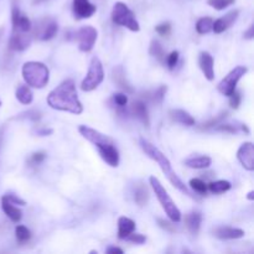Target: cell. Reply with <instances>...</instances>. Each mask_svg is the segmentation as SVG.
I'll return each mask as SVG.
<instances>
[{
  "mask_svg": "<svg viewBox=\"0 0 254 254\" xmlns=\"http://www.w3.org/2000/svg\"><path fill=\"white\" fill-rule=\"evenodd\" d=\"M47 104L52 109L68 112L72 114H81L83 112V106L77 94L76 84L72 79H66L52 89L47 97Z\"/></svg>",
  "mask_w": 254,
  "mask_h": 254,
  "instance_id": "obj_1",
  "label": "cell"
},
{
  "mask_svg": "<svg viewBox=\"0 0 254 254\" xmlns=\"http://www.w3.org/2000/svg\"><path fill=\"white\" fill-rule=\"evenodd\" d=\"M78 131L84 139H87V140L91 141L92 144L97 146L101 158L109 166L117 168L119 165V151L117 149L116 143L108 135L87 126L79 127Z\"/></svg>",
  "mask_w": 254,
  "mask_h": 254,
  "instance_id": "obj_2",
  "label": "cell"
},
{
  "mask_svg": "<svg viewBox=\"0 0 254 254\" xmlns=\"http://www.w3.org/2000/svg\"><path fill=\"white\" fill-rule=\"evenodd\" d=\"M140 145H141V148H143L144 153H145L146 155L149 156V158L153 159L154 161H156V163L159 164V166H160V169H161V171L164 173V175L168 178V180L170 181V183L173 184V185L175 186L178 190H180L181 192H184L185 195L192 196V195H191L190 191H189L188 186H186L185 184L183 183V180L179 178L178 174L174 171L173 165H171L170 160H169V159L166 158V156L164 155V154L161 153V151L159 150V149L156 148L154 144H151L150 141H148L146 139L141 138L140 139Z\"/></svg>",
  "mask_w": 254,
  "mask_h": 254,
  "instance_id": "obj_3",
  "label": "cell"
},
{
  "mask_svg": "<svg viewBox=\"0 0 254 254\" xmlns=\"http://www.w3.org/2000/svg\"><path fill=\"white\" fill-rule=\"evenodd\" d=\"M22 77L27 86L44 88L50 79V71L46 64L36 61H29L22 66Z\"/></svg>",
  "mask_w": 254,
  "mask_h": 254,
  "instance_id": "obj_4",
  "label": "cell"
},
{
  "mask_svg": "<svg viewBox=\"0 0 254 254\" xmlns=\"http://www.w3.org/2000/svg\"><path fill=\"white\" fill-rule=\"evenodd\" d=\"M150 185L153 188L154 192H155L156 197H158L159 202H160L161 207L164 208L165 213L168 215V217L170 218L173 222H180L181 221V212L179 210L178 206L175 205L171 197L169 196L168 191L165 190L161 183L159 181L158 178L155 176H151L150 178Z\"/></svg>",
  "mask_w": 254,
  "mask_h": 254,
  "instance_id": "obj_5",
  "label": "cell"
},
{
  "mask_svg": "<svg viewBox=\"0 0 254 254\" xmlns=\"http://www.w3.org/2000/svg\"><path fill=\"white\" fill-rule=\"evenodd\" d=\"M112 20H113L114 24L127 27L130 31L138 32L140 30V26H139V22L134 12L129 9L128 5L122 1L114 4L113 10H112Z\"/></svg>",
  "mask_w": 254,
  "mask_h": 254,
  "instance_id": "obj_6",
  "label": "cell"
},
{
  "mask_svg": "<svg viewBox=\"0 0 254 254\" xmlns=\"http://www.w3.org/2000/svg\"><path fill=\"white\" fill-rule=\"evenodd\" d=\"M104 79V69L102 61L98 57H93L89 64L88 72L82 81L81 88L84 92H91L96 89Z\"/></svg>",
  "mask_w": 254,
  "mask_h": 254,
  "instance_id": "obj_7",
  "label": "cell"
},
{
  "mask_svg": "<svg viewBox=\"0 0 254 254\" xmlns=\"http://www.w3.org/2000/svg\"><path fill=\"white\" fill-rule=\"evenodd\" d=\"M248 72V68L246 66H237L218 83L217 89L223 96L230 97L233 92L236 91V86L240 82V79Z\"/></svg>",
  "mask_w": 254,
  "mask_h": 254,
  "instance_id": "obj_8",
  "label": "cell"
},
{
  "mask_svg": "<svg viewBox=\"0 0 254 254\" xmlns=\"http://www.w3.org/2000/svg\"><path fill=\"white\" fill-rule=\"evenodd\" d=\"M97 37H98V31L93 26H91V25L82 26L74 34V39L78 42V49L82 52L92 51L97 41Z\"/></svg>",
  "mask_w": 254,
  "mask_h": 254,
  "instance_id": "obj_9",
  "label": "cell"
},
{
  "mask_svg": "<svg viewBox=\"0 0 254 254\" xmlns=\"http://www.w3.org/2000/svg\"><path fill=\"white\" fill-rule=\"evenodd\" d=\"M57 31H59V24L56 20H54L52 17H44L36 22L32 34L36 39L41 40V41H47L56 36Z\"/></svg>",
  "mask_w": 254,
  "mask_h": 254,
  "instance_id": "obj_10",
  "label": "cell"
},
{
  "mask_svg": "<svg viewBox=\"0 0 254 254\" xmlns=\"http://www.w3.org/2000/svg\"><path fill=\"white\" fill-rule=\"evenodd\" d=\"M12 32H31L32 24L29 17L22 14L16 6L12 7L11 12Z\"/></svg>",
  "mask_w": 254,
  "mask_h": 254,
  "instance_id": "obj_11",
  "label": "cell"
},
{
  "mask_svg": "<svg viewBox=\"0 0 254 254\" xmlns=\"http://www.w3.org/2000/svg\"><path fill=\"white\" fill-rule=\"evenodd\" d=\"M237 158L243 168L248 171L254 170V145L253 143L248 141L241 145L237 151Z\"/></svg>",
  "mask_w": 254,
  "mask_h": 254,
  "instance_id": "obj_12",
  "label": "cell"
},
{
  "mask_svg": "<svg viewBox=\"0 0 254 254\" xmlns=\"http://www.w3.org/2000/svg\"><path fill=\"white\" fill-rule=\"evenodd\" d=\"M96 11V5L89 2V0H73V14L76 19H89Z\"/></svg>",
  "mask_w": 254,
  "mask_h": 254,
  "instance_id": "obj_13",
  "label": "cell"
},
{
  "mask_svg": "<svg viewBox=\"0 0 254 254\" xmlns=\"http://www.w3.org/2000/svg\"><path fill=\"white\" fill-rule=\"evenodd\" d=\"M31 32H12L10 37L9 47L12 51H24L31 45Z\"/></svg>",
  "mask_w": 254,
  "mask_h": 254,
  "instance_id": "obj_14",
  "label": "cell"
},
{
  "mask_svg": "<svg viewBox=\"0 0 254 254\" xmlns=\"http://www.w3.org/2000/svg\"><path fill=\"white\" fill-rule=\"evenodd\" d=\"M238 15H240V11H238V10H232V11L227 12L225 16L220 17V19H217L216 21H213L212 30L216 34L225 32L226 30H228L233 24H235L236 20L238 19Z\"/></svg>",
  "mask_w": 254,
  "mask_h": 254,
  "instance_id": "obj_15",
  "label": "cell"
},
{
  "mask_svg": "<svg viewBox=\"0 0 254 254\" xmlns=\"http://www.w3.org/2000/svg\"><path fill=\"white\" fill-rule=\"evenodd\" d=\"M213 236L220 240H238L245 237V231L230 226H220L213 230Z\"/></svg>",
  "mask_w": 254,
  "mask_h": 254,
  "instance_id": "obj_16",
  "label": "cell"
},
{
  "mask_svg": "<svg viewBox=\"0 0 254 254\" xmlns=\"http://www.w3.org/2000/svg\"><path fill=\"white\" fill-rule=\"evenodd\" d=\"M198 64H200L201 71L203 72L206 78L208 81H213L215 78V66H213V57L208 52L203 51L200 54L198 57Z\"/></svg>",
  "mask_w": 254,
  "mask_h": 254,
  "instance_id": "obj_17",
  "label": "cell"
},
{
  "mask_svg": "<svg viewBox=\"0 0 254 254\" xmlns=\"http://www.w3.org/2000/svg\"><path fill=\"white\" fill-rule=\"evenodd\" d=\"M135 231V222L129 217L122 216L118 220V237L121 240H126L130 233Z\"/></svg>",
  "mask_w": 254,
  "mask_h": 254,
  "instance_id": "obj_18",
  "label": "cell"
},
{
  "mask_svg": "<svg viewBox=\"0 0 254 254\" xmlns=\"http://www.w3.org/2000/svg\"><path fill=\"white\" fill-rule=\"evenodd\" d=\"M1 208L4 211L5 215L12 221V222H19L22 217V212L20 208H17L16 206H14V203H11L10 201H7L5 198V196L1 197Z\"/></svg>",
  "mask_w": 254,
  "mask_h": 254,
  "instance_id": "obj_19",
  "label": "cell"
},
{
  "mask_svg": "<svg viewBox=\"0 0 254 254\" xmlns=\"http://www.w3.org/2000/svg\"><path fill=\"white\" fill-rule=\"evenodd\" d=\"M131 113H133V116H135L144 126L149 127L150 121H149L148 109H146L145 103H144L143 101L134 102L133 106H131Z\"/></svg>",
  "mask_w": 254,
  "mask_h": 254,
  "instance_id": "obj_20",
  "label": "cell"
},
{
  "mask_svg": "<svg viewBox=\"0 0 254 254\" xmlns=\"http://www.w3.org/2000/svg\"><path fill=\"white\" fill-rule=\"evenodd\" d=\"M170 117L174 122H178V123L184 124V126H195V119L192 118V116L189 112L184 111V109H173L170 112Z\"/></svg>",
  "mask_w": 254,
  "mask_h": 254,
  "instance_id": "obj_21",
  "label": "cell"
},
{
  "mask_svg": "<svg viewBox=\"0 0 254 254\" xmlns=\"http://www.w3.org/2000/svg\"><path fill=\"white\" fill-rule=\"evenodd\" d=\"M113 81L116 82V83L118 84L122 89H124V91L128 92V93H133L134 92L133 87L130 86V83H129L128 79H127L123 67L118 66L113 69Z\"/></svg>",
  "mask_w": 254,
  "mask_h": 254,
  "instance_id": "obj_22",
  "label": "cell"
},
{
  "mask_svg": "<svg viewBox=\"0 0 254 254\" xmlns=\"http://www.w3.org/2000/svg\"><path fill=\"white\" fill-rule=\"evenodd\" d=\"M186 226H188L189 231H190L192 235H197L198 231H200L201 222H202V215L197 211H193V212L189 213L185 218Z\"/></svg>",
  "mask_w": 254,
  "mask_h": 254,
  "instance_id": "obj_23",
  "label": "cell"
},
{
  "mask_svg": "<svg viewBox=\"0 0 254 254\" xmlns=\"http://www.w3.org/2000/svg\"><path fill=\"white\" fill-rule=\"evenodd\" d=\"M212 159L210 156H191L185 160V165L191 169H206L211 165Z\"/></svg>",
  "mask_w": 254,
  "mask_h": 254,
  "instance_id": "obj_24",
  "label": "cell"
},
{
  "mask_svg": "<svg viewBox=\"0 0 254 254\" xmlns=\"http://www.w3.org/2000/svg\"><path fill=\"white\" fill-rule=\"evenodd\" d=\"M17 101L22 104H31L32 99H34V94H32L31 89L29 86H19V88L15 92Z\"/></svg>",
  "mask_w": 254,
  "mask_h": 254,
  "instance_id": "obj_25",
  "label": "cell"
},
{
  "mask_svg": "<svg viewBox=\"0 0 254 254\" xmlns=\"http://www.w3.org/2000/svg\"><path fill=\"white\" fill-rule=\"evenodd\" d=\"M231 188H232V185H231L230 181H227V180L213 181V183H211L210 185H208V189H210L211 192L217 193V195L227 192L228 190H231Z\"/></svg>",
  "mask_w": 254,
  "mask_h": 254,
  "instance_id": "obj_26",
  "label": "cell"
},
{
  "mask_svg": "<svg viewBox=\"0 0 254 254\" xmlns=\"http://www.w3.org/2000/svg\"><path fill=\"white\" fill-rule=\"evenodd\" d=\"M212 26H213V20L211 17H201L200 20L196 24V31L201 35L208 34L210 31H212Z\"/></svg>",
  "mask_w": 254,
  "mask_h": 254,
  "instance_id": "obj_27",
  "label": "cell"
},
{
  "mask_svg": "<svg viewBox=\"0 0 254 254\" xmlns=\"http://www.w3.org/2000/svg\"><path fill=\"white\" fill-rule=\"evenodd\" d=\"M134 200L139 206H144L149 200V192L144 185H139L135 189V193H134Z\"/></svg>",
  "mask_w": 254,
  "mask_h": 254,
  "instance_id": "obj_28",
  "label": "cell"
},
{
  "mask_svg": "<svg viewBox=\"0 0 254 254\" xmlns=\"http://www.w3.org/2000/svg\"><path fill=\"white\" fill-rule=\"evenodd\" d=\"M166 91H168V87L166 86H161L159 87L156 91H153L149 93V96H146V98L151 102V103H161L165 97Z\"/></svg>",
  "mask_w": 254,
  "mask_h": 254,
  "instance_id": "obj_29",
  "label": "cell"
},
{
  "mask_svg": "<svg viewBox=\"0 0 254 254\" xmlns=\"http://www.w3.org/2000/svg\"><path fill=\"white\" fill-rule=\"evenodd\" d=\"M228 113L227 112H222V113H220L218 116H216L215 118H212L211 121L206 122V123H202L201 124L200 129H202V130H207V129H211V128H215L216 126H218L220 123H222L223 119L227 118Z\"/></svg>",
  "mask_w": 254,
  "mask_h": 254,
  "instance_id": "obj_30",
  "label": "cell"
},
{
  "mask_svg": "<svg viewBox=\"0 0 254 254\" xmlns=\"http://www.w3.org/2000/svg\"><path fill=\"white\" fill-rule=\"evenodd\" d=\"M15 235H16V240L19 241L20 243H24V242H27V241L30 240V237H31V232L29 231V228H26L25 226H17L16 228H15Z\"/></svg>",
  "mask_w": 254,
  "mask_h": 254,
  "instance_id": "obj_31",
  "label": "cell"
},
{
  "mask_svg": "<svg viewBox=\"0 0 254 254\" xmlns=\"http://www.w3.org/2000/svg\"><path fill=\"white\" fill-rule=\"evenodd\" d=\"M149 52H150L151 56L156 57L159 60H163L164 59V49L161 46V44L156 40H153L150 44V49H149Z\"/></svg>",
  "mask_w": 254,
  "mask_h": 254,
  "instance_id": "obj_32",
  "label": "cell"
},
{
  "mask_svg": "<svg viewBox=\"0 0 254 254\" xmlns=\"http://www.w3.org/2000/svg\"><path fill=\"white\" fill-rule=\"evenodd\" d=\"M235 2L236 0H207V4L216 10H223Z\"/></svg>",
  "mask_w": 254,
  "mask_h": 254,
  "instance_id": "obj_33",
  "label": "cell"
},
{
  "mask_svg": "<svg viewBox=\"0 0 254 254\" xmlns=\"http://www.w3.org/2000/svg\"><path fill=\"white\" fill-rule=\"evenodd\" d=\"M190 186L193 191H196L198 193H202V195L203 193L206 195V192H207V185L201 179H192L190 181Z\"/></svg>",
  "mask_w": 254,
  "mask_h": 254,
  "instance_id": "obj_34",
  "label": "cell"
},
{
  "mask_svg": "<svg viewBox=\"0 0 254 254\" xmlns=\"http://www.w3.org/2000/svg\"><path fill=\"white\" fill-rule=\"evenodd\" d=\"M215 129L218 131H225V133H231V134L238 133V131L241 130L237 126H235V124H230V123H220L218 126L215 127Z\"/></svg>",
  "mask_w": 254,
  "mask_h": 254,
  "instance_id": "obj_35",
  "label": "cell"
},
{
  "mask_svg": "<svg viewBox=\"0 0 254 254\" xmlns=\"http://www.w3.org/2000/svg\"><path fill=\"white\" fill-rule=\"evenodd\" d=\"M155 31L161 36H169L171 32V25L169 22H163L155 27Z\"/></svg>",
  "mask_w": 254,
  "mask_h": 254,
  "instance_id": "obj_36",
  "label": "cell"
},
{
  "mask_svg": "<svg viewBox=\"0 0 254 254\" xmlns=\"http://www.w3.org/2000/svg\"><path fill=\"white\" fill-rule=\"evenodd\" d=\"M127 241H129V242H133L135 243V245H143L144 242L146 241V238L144 237L143 235H140V233H130V235L128 236V237L126 238Z\"/></svg>",
  "mask_w": 254,
  "mask_h": 254,
  "instance_id": "obj_37",
  "label": "cell"
},
{
  "mask_svg": "<svg viewBox=\"0 0 254 254\" xmlns=\"http://www.w3.org/2000/svg\"><path fill=\"white\" fill-rule=\"evenodd\" d=\"M113 99H114V103H116L118 107H121V108L126 107L127 103H128V97H127L124 93L114 94Z\"/></svg>",
  "mask_w": 254,
  "mask_h": 254,
  "instance_id": "obj_38",
  "label": "cell"
},
{
  "mask_svg": "<svg viewBox=\"0 0 254 254\" xmlns=\"http://www.w3.org/2000/svg\"><path fill=\"white\" fill-rule=\"evenodd\" d=\"M179 62V52L178 51H173L170 55L168 56V59H166V64H168L169 68L173 69L174 67L178 64Z\"/></svg>",
  "mask_w": 254,
  "mask_h": 254,
  "instance_id": "obj_39",
  "label": "cell"
},
{
  "mask_svg": "<svg viewBox=\"0 0 254 254\" xmlns=\"http://www.w3.org/2000/svg\"><path fill=\"white\" fill-rule=\"evenodd\" d=\"M240 104H241V94L235 91L230 96V106L232 107V108L237 109L238 107H240Z\"/></svg>",
  "mask_w": 254,
  "mask_h": 254,
  "instance_id": "obj_40",
  "label": "cell"
},
{
  "mask_svg": "<svg viewBox=\"0 0 254 254\" xmlns=\"http://www.w3.org/2000/svg\"><path fill=\"white\" fill-rule=\"evenodd\" d=\"M158 223H159V226H160L161 228L169 231V232H175V231H176L175 225L168 222V221H164V220H161V218H158Z\"/></svg>",
  "mask_w": 254,
  "mask_h": 254,
  "instance_id": "obj_41",
  "label": "cell"
},
{
  "mask_svg": "<svg viewBox=\"0 0 254 254\" xmlns=\"http://www.w3.org/2000/svg\"><path fill=\"white\" fill-rule=\"evenodd\" d=\"M5 198H6L7 201H10L11 203H14V205H19V206L26 205V202H25L22 198L17 197L16 195H5Z\"/></svg>",
  "mask_w": 254,
  "mask_h": 254,
  "instance_id": "obj_42",
  "label": "cell"
},
{
  "mask_svg": "<svg viewBox=\"0 0 254 254\" xmlns=\"http://www.w3.org/2000/svg\"><path fill=\"white\" fill-rule=\"evenodd\" d=\"M45 158H46V154L42 153V151H40V153H35L34 155L31 156V161L32 163H42V161L45 160Z\"/></svg>",
  "mask_w": 254,
  "mask_h": 254,
  "instance_id": "obj_43",
  "label": "cell"
},
{
  "mask_svg": "<svg viewBox=\"0 0 254 254\" xmlns=\"http://www.w3.org/2000/svg\"><path fill=\"white\" fill-rule=\"evenodd\" d=\"M243 36H245L246 39H250V40L253 39L254 37V25H251L250 29L245 32V35H243Z\"/></svg>",
  "mask_w": 254,
  "mask_h": 254,
  "instance_id": "obj_44",
  "label": "cell"
},
{
  "mask_svg": "<svg viewBox=\"0 0 254 254\" xmlns=\"http://www.w3.org/2000/svg\"><path fill=\"white\" fill-rule=\"evenodd\" d=\"M107 253L108 254H116V253L122 254L123 253V250H121V248H118V247H109L108 250H107Z\"/></svg>",
  "mask_w": 254,
  "mask_h": 254,
  "instance_id": "obj_45",
  "label": "cell"
},
{
  "mask_svg": "<svg viewBox=\"0 0 254 254\" xmlns=\"http://www.w3.org/2000/svg\"><path fill=\"white\" fill-rule=\"evenodd\" d=\"M247 198H248V200H250V201H253V200H254V191H251V192L248 193Z\"/></svg>",
  "mask_w": 254,
  "mask_h": 254,
  "instance_id": "obj_46",
  "label": "cell"
},
{
  "mask_svg": "<svg viewBox=\"0 0 254 254\" xmlns=\"http://www.w3.org/2000/svg\"><path fill=\"white\" fill-rule=\"evenodd\" d=\"M51 133H52L51 129H49V130H45L44 129V130L40 131V134H41V135H47V134H51Z\"/></svg>",
  "mask_w": 254,
  "mask_h": 254,
  "instance_id": "obj_47",
  "label": "cell"
},
{
  "mask_svg": "<svg viewBox=\"0 0 254 254\" xmlns=\"http://www.w3.org/2000/svg\"><path fill=\"white\" fill-rule=\"evenodd\" d=\"M44 1H47V0H32V4H41V2Z\"/></svg>",
  "mask_w": 254,
  "mask_h": 254,
  "instance_id": "obj_48",
  "label": "cell"
},
{
  "mask_svg": "<svg viewBox=\"0 0 254 254\" xmlns=\"http://www.w3.org/2000/svg\"><path fill=\"white\" fill-rule=\"evenodd\" d=\"M1 35H2V29H0V37H1Z\"/></svg>",
  "mask_w": 254,
  "mask_h": 254,
  "instance_id": "obj_49",
  "label": "cell"
},
{
  "mask_svg": "<svg viewBox=\"0 0 254 254\" xmlns=\"http://www.w3.org/2000/svg\"><path fill=\"white\" fill-rule=\"evenodd\" d=\"M0 106H1V101H0Z\"/></svg>",
  "mask_w": 254,
  "mask_h": 254,
  "instance_id": "obj_50",
  "label": "cell"
}]
</instances>
